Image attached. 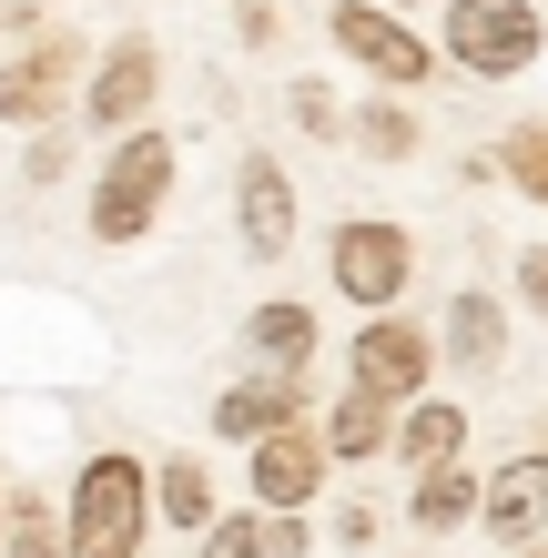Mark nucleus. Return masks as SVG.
I'll return each instance as SVG.
<instances>
[{
    "label": "nucleus",
    "mask_w": 548,
    "mask_h": 558,
    "mask_svg": "<svg viewBox=\"0 0 548 558\" xmlns=\"http://www.w3.org/2000/svg\"><path fill=\"white\" fill-rule=\"evenodd\" d=\"M173 173H183L173 133H153V122L112 133L102 173H92V244H143V234H153V214L173 204Z\"/></svg>",
    "instance_id": "f257e3e1"
},
{
    "label": "nucleus",
    "mask_w": 548,
    "mask_h": 558,
    "mask_svg": "<svg viewBox=\"0 0 548 558\" xmlns=\"http://www.w3.org/2000/svg\"><path fill=\"white\" fill-rule=\"evenodd\" d=\"M61 529H72V558H143V529H153V468H143V457H122V447L82 457Z\"/></svg>",
    "instance_id": "f03ea898"
},
{
    "label": "nucleus",
    "mask_w": 548,
    "mask_h": 558,
    "mask_svg": "<svg viewBox=\"0 0 548 558\" xmlns=\"http://www.w3.org/2000/svg\"><path fill=\"white\" fill-rule=\"evenodd\" d=\"M548 41L538 0H447V61L477 82H519Z\"/></svg>",
    "instance_id": "7ed1b4c3"
},
{
    "label": "nucleus",
    "mask_w": 548,
    "mask_h": 558,
    "mask_svg": "<svg viewBox=\"0 0 548 558\" xmlns=\"http://www.w3.org/2000/svg\"><path fill=\"white\" fill-rule=\"evenodd\" d=\"M326 265H336V294H345V305L386 315L416 284V234H406V223H386V214H356V223H336Z\"/></svg>",
    "instance_id": "20e7f679"
},
{
    "label": "nucleus",
    "mask_w": 548,
    "mask_h": 558,
    "mask_svg": "<svg viewBox=\"0 0 548 558\" xmlns=\"http://www.w3.org/2000/svg\"><path fill=\"white\" fill-rule=\"evenodd\" d=\"M61 102H82V41L72 31H41V41H21L0 61V122L41 133V122H61Z\"/></svg>",
    "instance_id": "39448f33"
},
{
    "label": "nucleus",
    "mask_w": 548,
    "mask_h": 558,
    "mask_svg": "<svg viewBox=\"0 0 548 558\" xmlns=\"http://www.w3.org/2000/svg\"><path fill=\"white\" fill-rule=\"evenodd\" d=\"M427 376H437V336H427V325H406L397 305L366 315V336L345 345V386H366V397H386V407L427 397Z\"/></svg>",
    "instance_id": "423d86ee"
},
{
    "label": "nucleus",
    "mask_w": 548,
    "mask_h": 558,
    "mask_svg": "<svg viewBox=\"0 0 548 558\" xmlns=\"http://www.w3.org/2000/svg\"><path fill=\"white\" fill-rule=\"evenodd\" d=\"M326 31H336V51H345V61H366L386 92H427V72H437V51L416 41V31L386 11V0H336Z\"/></svg>",
    "instance_id": "0eeeda50"
},
{
    "label": "nucleus",
    "mask_w": 548,
    "mask_h": 558,
    "mask_svg": "<svg viewBox=\"0 0 548 558\" xmlns=\"http://www.w3.org/2000/svg\"><path fill=\"white\" fill-rule=\"evenodd\" d=\"M153 92H163V51H153L143 31H122V41L92 61V82H82V122L92 133H133V122H153Z\"/></svg>",
    "instance_id": "6e6552de"
},
{
    "label": "nucleus",
    "mask_w": 548,
    "mask_h": 558,
    "mask_svg": "<svg viewBox=\"0 0 548 558\" xmlns=\"http://www.w3.org/2000/svg\"><path fill=\"white\" fill-rule=\"evenodd\" d=\"M234 223H244L254 265H284V244H295V183H284L275 153H244L234 162Z\"/></svg>",
    "instance_id": "1a4fd4ad"
},
{
    "label": "nucleus",
    "mask_w": 548,
    "mask_h": 558,
    "mask_svg": "<svg viewBox=\"0 0 548 558\" xmlns=\"http://www.w3.org/2000/svg\"><path fill=\"white\" fill-rule=\"evenodd\" d=\"M254 508H305L315 487H326V437L315 426H275V437H254Z\"/></svg>",
    "instance_id": "9d476101"
},
{
    "label": "nucleus",
    "mask_w": 548,
    "mask_h": 558,
    "mask_svg": "<svg viewBox=\"0 0 548 558\" xmlns=\"http://www.w3.org/2000/svg\"><path fill=\"white\" fill-rule=\"evenodd\" d=\"M458 447H467V407H447V397H406L397 407V457H406L416 477L458 468Z\"/></svg>",
    "instance_id": "9b49d317"
},
{
    "label": "nucleus",
    "mask_w": 548,
    "mask_h": 558,
    "mask_svg": "<svg viewBox=\"0 0 548 558\" xmlns=\"http://www.w3.org/2000/svg\"><path fill=\"white\" fill-rule=\"evenodd\" d=\"M275 426H295V376H244V386H223V407H214V437H275Z\"/></svg>",
    "instance_id": "f8f14e48"
},
{
    "label": "nucleus",
    "mask_w": 548,
    "mask_h": 558,
    "mask_svg": "<svg viewBox=\"0 0 548 558\" xmlns=\"http://www.w3.org/2000/svg\"><path fill=\"white\" fill-rule=\"evenodd\" d=\"M488 518L498 538H528V529H548V457H508V468L488 477Z\"/></svg>",
    "instance_id": "ddd939ff"
},
{
    "label": "nucleus",
    "mask_w": 548,
    "mask_h": 558,
    "mask_svg": "<svg viewBox=\"0 0 548 558\" xmlns=\"http://www.w3.org/2000/svg\"><path fill=\"white\" fill-rule=\"evenodd\" d=\"M477 508H488V487H477L467 468H427V477H416V498H406L416 538H447V529H467Z\"/></svg>",
    "instance_id": "4468645a"
},
{
    "label": "nucleus",
    "mask_w": 548,
    "mask_h": 558,
    "mask_svg": "<svg viewBox=\"0 0 548 558\" xmlns=\"http://www.w3.org/2000/svg\"><path fill=\"white\" fill-rule=\"evenodd\" d=\"M244 345H254V366H265V376H305V355H315V315H305V305H254Z\"/></svg>",
    "instance_id": "2eb2a0df"
},
{
    "label": "nucleus",
    "mask_w": 548,
    "mask_h": 558,
    "mask_svg": "<svg viewBox=\"0 0 548 558\" xmlns=\"http://www.w3.org/2000/svg\"><path fill=\"white\" fill-rule=\"evenodd\" d=\"M315 437H326V457H376V447H397V407H386V397H366V386H345V397H336V416L315 426Z\"/></svg>",
    "instance_id": "dca6fc26"
},
{
    "label": "nucleus",
    "mask_w": 548,
    "mask_h": 558,
    "mask_svg": "<svg viewBox=\"0 0 548 558\" xmlns=\"http://www.w3.org/2000/svg\"><path fill=\"white\" fill-rule=\"evenodd\" d=\"M437 355H458V366H498V355H508V305H498V294H458Z\"/></svg>",
    "instance_id": "f3484780"
},
{
    "label": "nucleus",
    "mask_w": 548,
    "mask_h": 558,
    "mask_svg": "<svg viewBox=\"0 0 548 558\" xmlns=\"http://www.w3.org/2000/svg\"><path fill=\"white\" fill-rule=\"evenodd\" d=\"M153 518H173V529H193V538L214 529V477H204V457H163V468H153Z\"/></svg>",
    "instance_id": "a211bd4d"
},
{
    "label": "nucleus",
    "mask_w": 548,
    "mask_h": 558,
    "mask_svg": "<svg viewBox=\"0 0 548 558\" xmlns=\"http://www.w3.org/2000/svg\"><path fill=\"white\" fill-rule=\"evenodd\" d=\"M0 538H11V558H72V529H61V508H51V498H11Z\"/></svg>",
    "instance_id": "6ab92c4d"
},
{
    "label": "nucleus",
    "mask_w": 548,
    "mask_h": 558,
    "mask_svg": "<svg viewBox=\"0 0 548 558\" xmlns=\"http://www.w3.org/2000/svg\"><path fill=\"white\" fill-rule=\"evenodd\" d=\"M498 173L528 193V204H548V122H519V133H498Z\"/></svg>",
    "instance_id": "aec40b11"
},
{
    "label": "nucleus",
    "mask_w": 548,
    "mask_h": 558,
    "mask_svg": "<svg viewBox=\"0 0 548 558\" xmlns=\"http://www.w3.org/2000/svg\"><path fill=\"white\" fill-rule=\"evenodd\" d=\"M345 133H356L366 153H386V162H406V153H416V112H406V102H366Z\"/></svg>",
    "instance_id": "412c9836"
},
{
    "label": "nucleus",
    "mask_w": 548,
    "mask_h": 558,
    "mask_svg": "<svg viewBox=\"0 0 548 558\" xmlns=\"http://www.w3.org/2000/svg\"><path fill=\"white\" fill-rule=\"evenodd\" d=\"M204 558H284L275 548V518H254V508L244 518H214V529H204Z\"/></svg>",
    "instance_id": "4be33fe9"
},
{
    "label": "nucleus",
    "mask_w": 548,
    "mask_h": 558,
    "mask_svg": "<svg viewBox=\"0 0 548 558\" xmlns=\"http://www.w3.org/2000/svg\"><path fill=\"white\" fill-rule=\"evenodd\" d=\"M284 112H295V122H305V133H315V143H336V133H345V122H356V112H345V102H336V82H295V92H284Z\"/></svg>",
    "instance_id": "5701e85b"
},
{
    "label": "nucleus",
    "mask_w": 548,
    "mask_h": 558,
    "mask_svg": "<svg viewBox=\"0 0 548 558\" xmlns=\"http://www.w3.org/2000/svg\"><path fill=\"white\" fill-rule=\"evenodd\" d=\"M519 305H528V315H548V244H528V254H519Z\"/></svg>",
    "instance_id": "b1692460"
},
{
    "label": "nucleus",
    "mask_w": 548,
    "mask_h": 558,
    "mask_svg": "<svg viewBox=\"0 0 548 558\" xmlns=\"http://www.w3.org/2000/svg\"><path fill=\"white\" fill-rule=\"evenodd\" d=\"M234 31H244L254 51H265V41H275V11H265V0H234Z\"/></svg>",
    "instance_id": "393cba45"
},
{
    "label": "nucleus",
    "mask_w": 548,
    "mask_h": 558,
    "mask_svg": "<svg viewBox=\"0 0 548 558\" xmlns=\"http://www.w3.org/2000/svg\"><path fill=\"white\" fill-rule=\"evenodd\" d=\"M386 11H427V0H386Z\"/></svg>",
    "instance_id": "a878e982"
},
{
    "label": "nucleus",
    "mask_w": 548,
    "mask_h": 558,
    "mask_svg": "<svg viewBox=\"0 0 548 558\" xmlns=\"http://www.w3.org/2000/svg\"><path fill=\"white\" fill-rule=\"evenodd\" d=\"M0 518H11V498H0Z\"/></svg>",
    "instance_id": "bb28decb"
}]
</instances>
